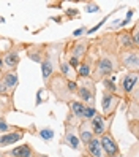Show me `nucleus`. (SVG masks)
I'll return each instance as SVG.
<instances>
[{
  "label": "nucleus",
  "mask_w": 139,
  "mask_h": 157,
  "mask_svg": "<svg viewBox=\"0 0 139 157\" xmlns=\"http://www.w3.org/2000/svg\"><path fill=\"white\" fill-rule=\"evenodd\" d=\"M95 48V63L92 70L90 79L93 82H101L106 78H111L120 71L119 65V48L115 41V32H104L92 38Z\"/></svg>",
  "instance_id": "nucleus-1"
},
{
  "label": "nucleus",
  "mask_w": 139,
  "mask_h": 157,
  "mask_svg": "<svg viewBox=\"0 0 139 157\" xmlns=\"http://www.w3.org/2000/svg\"><path fill=\"white\" fill-rule=\"evenodd\" d=\"M44 89L49 90L59 103H65V105H67V103H70L71 100H76L78 81H68V79H65L60 73L57 71L44 84Z\"/></svg>",
  "instance_id": "nucleus-2"
},
{
  "label": "nucleus",
  "mask_w": 139,
  "mask_h": 157,
  "mask_svg": "<svg viewBox=\"0 0 139 157\" xmlns=\"http://www.w3.org/2000/svg\"><path fill=\"white\" fill-rule=\"evenodd\" d=\"M92 44V38H67L63 41V49H62V59L67 60L70 65L78 70L79 62L84 59L89 48Z\"/></svg>",
  "instance_id": "nucleus-3"
},
{
  "label": "nucleus",
  "mask_w": 139,
  "mask_h": 157,
  "mask_svg": "<svg viewBox=\"0 0 139 157\" xmlns=\"http://www.w3.org/2000/svg\"><path fill=\"white\" fill-rule=\"evenodd\" d=\"M62 49H63V41L57 43H46V49H44V56L41 59V76L43 82L49 81L52 75L59 71V63L62 59Z\"/></svg>",
  "instance_id": "nucleus-4"
},
{
  "label": "nucleus",
  "mask_w": 139,
  "mask_h": 157,
  "mask_svg": "<svg viewBox=\"0 0 139 157\" xmlns=\"http://www.w3.org/2000/svg\"><path fill=\"white\" fill-rule=\"evenodd\" d=\"M27 43H21V41H11L10 46L0 52V57H2V68L3 71H16L17 67L21 63V52L25 49Z\"/></svg>",
  "instance_id": "nucleus-5"
},
{
  "label": "nucleus",
  "mask_w": 139,
  "mask_h": 157,
  "mask_svg": "<svg viewBox=\"0 0 139 157\" xmlns=\"http://www.w3.org/2000/svg\"><path fill=\"white\" fill-rule=\"evenodd\" d=\"M76 98L82 101L86 106L97 105V82H93L90 78L78 79V89H76Z\"/></svg>",
  "instance_id": "nucleus-6"
},
{
  "label": "nucleus",
  "mask_w": 139,
  "mask_h": 157,
  "mask_svg": "<svg viewBox=\"0 0 139 157\" xmlns=\"http://www.w3.org/2000/svg\"><path fill=\"white\" fill-rule=\"evenodd\" d=\"M119 65L120 70H126L131 73H139V49H125V51H119Z\"/></svg>",
  "instance_id": "nucleus-7"
},
{
  "label": "nucleus",
  "mask_w": 139,
  "mask_h": 157,
  "mask_svg": "<svg viewBox=\"0 0 139 157\" xmlns=\"http://www.w3.org/2000/svg\"><path fill=\"white\" fill-rule=\"evenodd\" d=\"M62 144L71 147L73 151L84 152V146L81 144V140L78 136V125H71L63 122V135H62Z\"/></svg>",
  "instance_id": "nucleus-8"
},
{
  "label": "nucleus",
  "mask_w": 139,
  "mask_h": 157,
  "mask_svg": "<svg viewBox=\"0 0 139 157\" xmlns=\"http://www.w3.org/2000/svg\"><path fill=\"white\" fill-rule=\"evenodd\" d=\"M122 103V97H119L115 94H111L108 90L101 92V101H100V114L103 116H112L117 113V108L119 105Z\"/></svg>",
  "instance_id": "nucleus-9"
},
{
  "label": "nucleus",
  "mask_w": 139,
  "mask_h": 157,
  "mask_svg": "<svg viewBox=\"0 0 139 157\" xmlns=\"http://www.w3.org/2000/svg\"><path fill=\"white\" fill-rule=\"evenodd\" d=\"M114 119H115V114H112V116H103V114L97 113L95 117L92 119V121H89L93 135L100 138V136L109 133L111 132V127H112V121H114Z\"/></svg>",
  "instance_id": "nucleus-10"
},
{
  "label": "nucleus",
  "mask_w": 139,
  "mask_h": 157,
  "mask_svg": "<svg viewBox=\"0 0 139 157\" xmlns=\"http://www.w3.org/2000/svg\"><path fill=\"white\" fill-rule=\"evenodd\" d=\"M139 84V73H131V71H126L120 76V81L117 82L119 90H120V95H122V100L126 98L131 90Z\"/></svg>",
  "instance_id": "nucleus-11"
},
{
  "label": "nucleus",
  "mask_w": 139,
  "mask_h": 157,
  "mask_svg": "<svg viewBox=\"0 0 139 157\" xmlns=\"http://www.w3.org/2000/svg\"><path fill=\"white\" fill-rule=\"evenodd\" d=\"M100 146L101 151H103L104 157H120L122 152H120V146L117 143V140L112 136V133H106L103 136H100Z\"/></svg>",
  "instance_id": "nucleus-12"
},
{
  "label": "nucleus",
  "mask_w": 139,
  "mask_h": 157,
  "mask_svg": "<svg viewBox=\"0 0 139 157\" xmlns=\"http://www.w3.org/2000/svg\"><path fill=\"white\" fill-rule=\"evenodd\" d=\"M44 49H46V43H27L25 46V56L30 60L41 63V59L44 56Z\"/></svg>",
  "instance_id": "nucleus-13"
},
{
  "label": "nucleus",
  "mask_w": 139,
  "mask_h": 157,
  "mask_svg": "<svg viewBox=\"0 0 139 157\" xmlns=\"http://www.w3.org/2000/svg\"><path fill=\"white\" fill-rule=\"evenodd\" d=\"M36 151L33 149V146L30 143H24L21 146H16L13 149H8V151H3V155L5 157H30L32 154H35Z\"/></svg>",
  "instance_id": "nucleus-14"
},
{
  "label": "nucleus",
  "mask_w": 139,
  "mask_h": 157,
  "mask_svg": "<svg viewBox=\"0 0 139 157\" xmlns=\"http://www.w3.org/2000/svg\"><path fill=\"white\" fill-rule=\"evenodd\" d=\"M115 41H117V48L119 51H125V49H133L136 46L133 44V40L131 36H130V32L126 29H122L115 32ZM139 49V48H137Z\"/></svg>",
  "instance_id": "nucleus-15"
},
{
  "label": "nucleus",
  "mask_w": 139,
  "mask_h": 157,
  "mask_svg": "<svg viewBox=\"0 0 139 157\" xmlns=\"http://www.w3.org/2000/svg\"><path fill=\"white\" fill-rule=\"evenodd\" d=\"M84 154L86 157H104L103 151H101V146H100V138L93 136L92 140L84 146Z\"/></svg>",
  "instance_id": "nucleus-16"
},
{
  "label": "nucleus",
  "mask_w": 139,
  "mask_h": 157,
  "mask_svg": "<svg viewBox=\"0 0 139 157\" xmlns=\"http://www.w3.org/2000/svg\"><path fill=\"white\" fill-rule=\"evenodd\" d=\"M2 81L5 82L8 92H10L11 95H14L17 86H19V76H17V71H3Z\"/></svg>",
  "instance_id": "nucleus-17"
},
{
  "label": "nucleus",
  "mask_w": 139,
  "mask_h": 157,
  "mask_svg": "<svg viewBox=\"0 0 139 157\" xmlns=\"http://www.w3.org/2000/svg\"><path fill=\"white\" fill-rule=\"evenodd\" d=\"M78 136H79L82 146H86L92 138L95 136L93 132H92V128H90V122L89 121H81L79 122V125H78Z\"/></svg>",
  "instance_id": "nucleus-18"
},
{
  "label": "nucleus",
  "mask_w": 139,
  "mask_h": 157,
  "mask_svg": "<svg viewBox=\"0 0 139 157\" xmlns=\"http://www.w3.org/2000/svg\"><path fill=\"white\" fill-rule=\"evenodd\" d=\"M8 132H32V135H36V130L35 127L32 125L30 128H25V127H17V125H13L10 122H6V117H0V135L2 133H8Z\"/></svg>",
  "instance_id": "nucleus-19"
},
{
  "label": "nucleus",
  "mask_w": 139,
  "mask_h": 157,
  "mask_svg": "<svg viewBox=\"0 0 139 157\" xmlns=\"http://www.w3.org/2000/svg\"><path fill=\"white\" fill-rule=\"evenodd\" d=\"M25 132H8L0 135V147H6V146H13L14 143L21 141L24 138Z\"/></svg>",
  "instance_id": "nucleus-20"
},
{
  "label": "nucleus",
  "mask_w": 139,
  "mask_h": 157,
  "mask_svg": "<svg viewBox=\"0 0 139 157\" xmlns=\"http://www.w3.org/2000/svg\"><path fill=\"white\" fill-rule=\"evenodd\" d=\"M59 73L68 81H78V71L63 59H60V63H59Z\"/></svg>",
  "instance_id": "nucleus-21"
},
{
  "label": "nucleus",
  "mask_w": 139,
  "mask_h": 157,
  "mask_svg": "<svg viewBox=\"0 0 139 157\" xmlns=\"http://www.w3.org/2000/svg\"><path fill=\"white\" fill-rule=\"evenodd\" d=\"M17 111L13 97H0V117H6L10 113Z\"/></svg>",
  "instance_id": "nucleus-22"
},
{
  "label": "nucleus",
  "mask_w": 139,
  "mask_h": 157,
  "mask_svg": "<svg viewBox=\"0 0 139 157\" xmlns=\"http://www.w3.org/2000/svg\"><path fill=\"white\" fill-rule=\"evenodd\" d=\"M101 82H103V90H108V92H111V94H115L119 97H122V95H120V90H119V86L115 82V75L111 76V78L103 79Z\"/></svg>",
  "instance_id": "nucleus-23"
},
{
  "label": "nucleus",
  "mask_w": 139,
  "mask_h": 157,
  "mask_svg": "<svg viewBox=\"0 0 139 157\" xmlns=\"http://www.w3.org/2000/svg\"><path fill=\"white\" fill-rule=\"evenodd\" d=\"M137 29H139V25H137V22H134L133 27L128 30L130 36H131V40H133V44L136 46V48H139V30Z\"/></svg>",
  "instance_id": "nucleus-24"
},
{
  "label": "nucleus",
  "mask_w": 139,
  "mask_h": 157,
  "mask_svg": "<svg viewBox=\"0 0 139 157\" xmlns=\"http://www.w3.org/2000/svg\"><path fill=\"white\" fill-rule=\"evenodd\" d=\"M97 113H98L97 108H93V106H86V108H84V117H82V121H92V119L95 117Z\"/></svg>",
  "instance_id": "nucleus-25"
},
{
  "label": "nucleus",
  "mask_w": 139,
  "mask_h": 157,
  "mask_svg": "<svg viewBox=\"0 0 139 157\" xmlns=\"http://www.w3.org/2000/svg\"><path fill=\"white\" fill-rule=\"evenodd\" d=\"M126 116L131 119H137V103H126Z\"/></svg>",
  "instance_id": "nucleus-26"
},
{
  "label": "nucleus",
  "mask_w": 139,
  "mask_h": 157,
  "mask_svg": "<svg viewBox=\"0 0 139 157\" xmlns=\"http://www.w3.org/2000/svg\"><path fill=\"white\" fill-rule=\"evenodd\" d=\"M36 135H40L44 141H49V140L54 138V130H52V128H43V130H40Z\"/></svg>",
  "instance_id": "nucleus-27"
},
{
  "label": "nucleus",
  "mask_w": 139,
  "mask_h": 157,
  "mask_svg": "<svg viewBox=\"0 0 139 157\" xmlns=\"http://www.w3.org/2000/svg\"><path fill=\"white\" fill-rule=\"evenodd\" d=\"M137 125H139V121L137 119H128V128L131 130V133L137 138Z\"/></svg>",
  "instance_id": "nucleus-28"
},
{
  "label": "nucleus",
  "mask_w": 139,
  "mask_h": 157,
  "mask_svg": "<svg viewBox=\"0 0 139 157\" xmlns=\"http://www.w3.org/2000/svg\"><path fill=\"white\" fill-rule=\"evenodd\" d=\"M86 10L87 11H98L100 10V8L95 5V3H87V6H86Z\"/></svg>",
  "instance_id": "nucleus-29"
},
{
  "label": "nucleus",
  "mask_w": 139,
  "mask_h": 157,
  "mask_svg": "<svg viewBox=\"0 0 139 157\" xmlns=\"http://www.w3.org/2000/svg\"><path fill=\"white\" fill-rule=\"evenodd\" d=\"M84 30H86L84 27H81V29H76L75 32H73V36H75V38H78L79 35H82V33H84Z\"/></svg>",
  "instance_id": "nucleus-30"
},
{
  "label": "nucleus",
  "mask_w": 139,
  "mask_h": 157,
  "mask_svg": "<svg viewBox=\"0 0 139 157\" xmlns=\"http://www.w3.org/2000/svg\"><path fill=\"white\" fill-rule=\"evenodd\" d=\"M30 157H48V155H46V154H40L38 151H36V152H35V154H32Z\"/></svg>",
  "instance_id": "nucleus-31"
},
{
  "label": "nucleus",
  "mask_w": 139,
  "mask_h": 157,
  "mask_svg": "<svg viewBox=\"0 0 139 157\" xmlns=\"http://www.w3.org/2000/svg\"><path fill=\"white\" fill-rule=\"evenodd\" d=\"M0 157H5V155H3V151H0Z\"/></svg>",
  "instance_id": "nucleus-32"
}]
</instances>
